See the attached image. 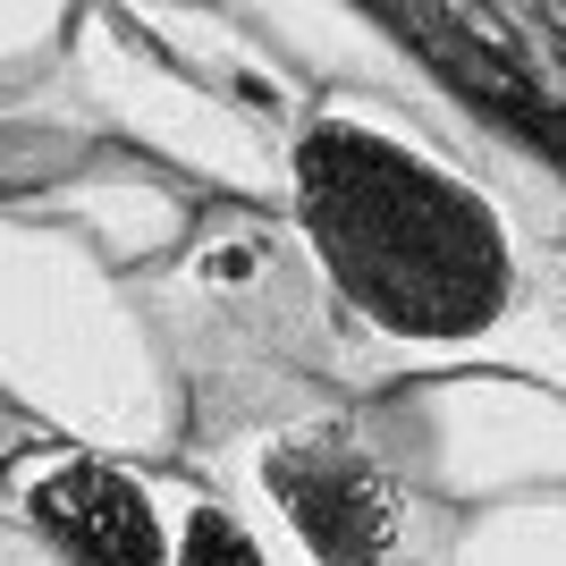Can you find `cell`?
<instances>
[{
    "label": "cell",
    "instance_id": "obj_5",
    "mask_svg": "<svg viewBox=\"0 0 566 566\" xmlns=\"http://www.w3.org/2000/svg\"><path fill=\"white\" fill-rule=\"evenodd\" d=\"M118 9H127L187 76H203L220 102H237L245 118H262L271 136H287V127L305 118V102H296V85L280 76V60H271L254 34H237L220 9H203V0H118Z\"/></svg>",
    "mask_w": 566,
    "mask_h": 566
},
{
    "label": "cell",
    "instance_id": "obj_6",
    "mask_svg": "<svg viewBox=\"0 0 566 566\" xmlns=\"http://www.w3.org/2000/svg\"><path fill=\"white\" fill-rule=\"evenodd\" d=\"M85 0H0V102L43 85L69 51V25Z\"/></svg>",
    "mask_w": 566,
    "mask_h": 566
},
{
    "label": "cell",
    "instance_id": "obj_4",
    "mask_svg": "<svg viewBox=\"0 0 566 566\" xmlns=\"http://www.w3.org/2000/svg\"><path fill=\"white\" fill-rule=\"evenodd\" d=\"M9 524H25L60 566H178V516L144 457L94 440H25L0 457Z\"/></svg>",
    "mask_w": 566,
    "mask_h": 566
},
{
    "label": "cell",
    "instance_id": "obj_3",
    "mask_svg": "<svg viewBox=\"0 0 566 566\" xmlns=\"http://www.w3.org/2000/svg\"><path fill=\"white\" fill-rule=\"evenodd\" d=\"M220 449V473L280 566H423V507L331 415H280V423L195 440Z\"/></svg>",
    "mask_w": 566,
    "mask_h": 566
},
{
    "label": "cell",
    "instance_id": "obj_1",
    "mask_svg": "<svg viewBox=\"0 0 566 566\" xmlns=\"http://www.w3.org/2000/svg\"><path fill=\"white\" fill-rule=\"evenodd\" d=\"M287 212L331 296L389 338H473L516 313V245L491 195L355 111L287 127Z\"/></svg>",
    "mask_w": 566,
    "mask_h": 566
},
{
    "label": "cell",
    "instance_id": "obj_7",
    "mask_svg": "<svg viewBox=\"0 0 566 566\" xmlns=\"http://www.w3.org/2000/svg\"><path fill=\"white\" fill-rule=\"evenodd\" d=\"M178 566H280V549L245 524L237 499H187V516H178Z\"/></svg>",
    "mask_w": 566,
    "mask_h": 566
},
{
    "label": "cell",
    "instance_id": "obj_2",
    "mask_svg": "<svg viewBox=\"0 0 566 566\" xmlns=\"http://www.w3.org/2000/svg\"><path fill=\"white\" fill-rule=\"evenodd\" d=\"M0 398L34 431L169 457L187 398L136 280L76 229L0 203Z\"/></svg>",
    "mask_w": 566,
    "mask_h": 566
},
{
    "label": "cell",
    "instance_id": "obj_8",
    "mask_svg": "<svg viewBox=\"0 0 566 566\" xmlns=\"http://www.w3.org/2000/svg\"><path fill=\"white\" fill-rule=\"evenodd\" d=\"M25 440H34V423H25V415H18V406H9V398H0V457H9V449H25Z\"/></svg>",
    "mask_w": 566,
    "mask_h": 566
}]
</instances>
